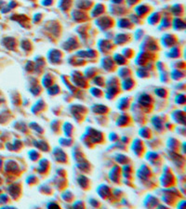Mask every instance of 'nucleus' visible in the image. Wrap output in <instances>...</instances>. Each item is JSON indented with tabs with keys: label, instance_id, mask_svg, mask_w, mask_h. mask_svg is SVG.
<instances>
[{
	"label": "nucleus",
	"instance_id": "nucleus-1",
	"mask_svg": "<svg viewBox=\"0 0 186 209\" xmlns=\"http://www.w3.org/2000/svg\"><path fill=\"white\" fill-rule=\"evenodd\" d=\"M135 10L138 14V16L141 17V16H144V15L146 14L149 10H150V7H148L146 5H143H143H140V6L136 7Z\"/></svg>",
	"mask_w": 186,
	"mask_h": 209
},
{
	"label": "nucleus",
	"instance_id": "nucleus-2",
	"mask_svg": "<svg viewBox=\"0 0 186 209\" xmlns=\"http://www.w3.org/2000/svg\"><path fill=\"white\" fill-rule=\"evenodd\" d=\"M128 38H129L128 35H126V33H120V35H117L116 37H115V44L123 45L126 42H128Z\"/></svg>",
	"mask_w": 186,
	"mask_h": 209
},
{
	"label": "nucleus",
	"instance_id": "nucleus-3",
	"mask_svg": "<svg viewBox=\"0 0 186 209\" xmlns=\"http://www.w3.org/2000/svg\"><path fill=\"white\" fill-rule=\"evenodd\" d=\"M175 36L171 35H166L165 36H163V44L165 45L166 47H169V46H173V44L175 43Z\"/></svg>",
	"mask_w": 186,
	"mask_h": 209
},
{
	"label": "nucleus",
	"instance_id": "nucleus-4",
	"mask_svg": "<svg viewBox=\"0 0 186 209\" xmlns=\"http://www.w3.org/2000/svg\"><path fill=\"white\" fill-rule=\"evenodd\" d=\"M135 83H134V81L132 79H130V78H126L124 81H123L122 83V87L124 90H130L133 87Z\"/></svg>",
	"mask_w": 186,
	"mask_h": 209
},
{
	"label": "nucleus",
	"instance_id": "nucleus-5",
	"mask_svg": "<svg viewBox=\"0 0 186 209\" xmlns=\"http://www.w3.org/2000/svg\"><path fill=\"white\" fill-rule=\"evenodd\" d=\"M117 25H118V27L123 28V29L130 28L131 27V22H130L128 20H126V19H121L120 21H118Z\"/></svg>",
	"mask_w": 186,
	"mask_h": 209
},
{
	"label": "nucleus",
	"instance_id": "nucleus-6",
	"mask_svg": "<svg viewBox=\"0 0 186 209\" xmlns=\"http://www.w3.org/2000/svg\"><path fill=\"white\" fill-rule=\"evenodd\" d=\"M114 61L119 65H123L126 62V59L121 54H115L114 56Z\"/></svg>",
	"mask_w": 186,
	"mask_h": 209
},
{
	"label": "nucleus",
	"instance_id": "nucleus-7",
	"mask_svg": "<svg viewBox=\"0 0 186 209\" xmlns=\"http://www.w3.org/2000/svg\"><path fill=\"white\" fill-rule=\"evenodd\" d=\"M103 10H104V7L102 5H100V4H98L92 10V16H100L103 12Z\"/></svg>",
	"mask_w": 186,
	"mask_h": 209
},
{
	"label": "nucleus",
	"instance_id": "nucleus-8",
	"mask_svg": "<svg viewBox=\"0 0 186 209\" xmlns=\"http://www.w3.org/2000/svg\"><path fill=\"white\" fill-rule=\"evenodd\" d=\"M159 21V14L158 13H153L148 18V22L151 24H156Z\"/></svg>",
	"mask_w": 186,
	"mask_h": 209
},
{
	"label": "nucleus",
	"instance_id": "nucleus-9",
	"mask_svg": "<svg viewBox=\"0 0 186 209\" xmlns=\"http://www.w3.org/2000/svg\"><path fill=\"white\" fill-rule=\"evenodd\" d=\"M130 73V70L126 67H124V68H120L118 70V75L120 77H128Z\"/></svg>",
	"mask_w": 186,
	"mask_h": 209
},
{
	"label": "nucleus",
	"instance_id": "nucleus-10",
	"mask_svg": "<svg viewBox=\"0 0 186 209\" xmlns=\"http://www.w3.org/2000/svg\"><path fill=\"white\" fill-rule=\"evenodd\" d=\"M71 4H72V0H61V1L59 2V6L61 5L62 9H69Z\"/></svg>",
	"mask_w": 186,
	"mask_h": 209
},
{
	"label": "nucleus",
	"instance_id": "nucleus-11",
	"mask_svg": "<svg viewBox=\"0 0 186 209\" xmlns=\"http://www.w3.org/2000/svg\"><path fill=\"white\" fill-rule=\"evenodd\" d=\"M155 94L160 98H165L167 96V91L165 88H155Z\"/></svg>",
	"mask_w": 186,
	"mask_h": 209
},
{
	"label": "nucleus",
	"instance_id": "nucleus-12",
	"mask_svg": "<svg viewBox=\"0 0 186 209\" xmlns=\"http://www.w3.org/2000/svg\"><path fill=\"white\" fill-rule=\"evenodd\" d=\"M175 101H176L177 104H180V105H182L185 102V98L184 95H178L175 99Z\"/></svg>",
	"mask_w": 186,
	"mask_h": 209
},
{
	"label": "nucleus",
	"instance_id": "nucleus-13",
	"mask_svg": "<svg viewBox=\"0 0 186 209\" xmlns=\"http://www.w3.org/2000/svg\"><path fill=\"white\" fill-rule=\"evenodd\" d=\"M52 3H53V0H44V1H42V5H44V6H50Z\"/></svg>",
	"mask_w": 186,
	"mask_h": 209
},
{
	"label": "nucleus",
	"instance_id": "nucleus-14",
	"mask_svg": "<svg viewBox=\"0 0 186 209\" xmlns=\"http://www.w3.org/2000/svg\"><path fill=\"white\" fill-rule=\"evenodd\" d=\"M139 0H126V2L128 3V5L130 6V5H133V4H135L136 2H138Z\"/></svg>",
	"mask_w": 186,
	"mask_h": 209
},
{
	"label": "nucleus",
	"instance_id": "nucleus-15",
	"mask_svg": "<svg viewBox=\"0 0 186 209\" xmlns=\"http://www.w3.org/2000/svg\"><path fill=\"white\" fill-rule=\"evenodd\" d=\"M111 2H113L114 4H119L122 2V0H111Z\"/></svg>",
	"mask_w": 186,
	"mask_h": 209
}]
</instances>
